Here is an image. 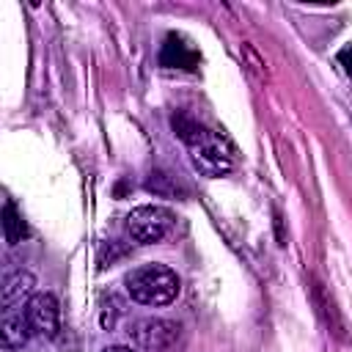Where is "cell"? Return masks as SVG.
<instances>
[{
  "instance_id": "8",
  "label": "cell",
  "mask_w": 352,
  "mask_h": 352,
  "mask_svg": "<svg viewBox=\"0 0 352 352\" xmlns=\"http://www.w3.org/2000/svg\"><path fill=\"white\" fill-rule=\"evenodd\" d=\"M160 63L168 66V69H195L198 66V52L176 33H170L162 44V52H160Z\"/></svg>"
},
{
  "instance_id": "11",
  "label": "cell",
  "mask_w": 352,
  "mask_h": 352,
  "mask_svg": "<svg viewBox=\"0 0 352 352\" xmlns=\"http://www.w3.org/2000/svg\"><path fill=\"white\" fill-rule=\"evenodd\" d=\"M146 187L151 192H160V195H173L176 192V184H173V179L168 173H151V179L146 182Z\"/></svg>"
},
{
  "instance_id": "1",
  "label": "cell",
  "mask_w": 352,
  "mask_h": 352,
  "mask_svg": "<svg viewBox=\"0 0 352 352\" xmlns=\"http://www.w3.org/2000/svg\"><path fill=\"white\" fill-rule=\"evenodd\" d=\"M170 126L173 132L179 135V140L187 143L190 148V160L192 165L209 176V179H217V176H226L231 168H234V146L214 129L204 126L201 121H195L192 116L187 113H173L170 118Z\"/></svg>"
},
{
  "instance_id": "9",
  "label": "cell",
  "mask_w": 352,
  "mask_h": 352,
  "mask_svg": "<svg viewBox=\"0 0 352 352\" xmlns=\"http://www.w3.org/2000/svg\"><path fill=\"white\" fill-rule=\"evenodd\" d=\"M3 234H6L8 245H19L28 236V223H25L22 212L14 206V201L3 204Z\"/></svg>"
},
{
  "instance_id": "13",
  "label": "cell",
  "mask_w": 352,
  "mask_h": 352,
  "mask_svg": "<svg viewBox=\"0 0 352 352\" xmlns=\"http://www.w3.org/2000/svg\"><path fill=\"white\" fill-rule=\"evenodd\" d=\"M102 352H135V349H129V346H121V344H113V346H104Z\"/></svg>"
},
{
  "instance_id": "12",
  "label": "cell",
  "mask_w": 352,
  "mask_h": 352,
  "mask_svg": "<svg viewBox=\"0 0 352 352\" xmlns=\"http://www.w3.org/2000/svg\"><path fill=\"white\" fill-rule=\"evenodd\" d=\"M338 63L344 66V72L352 77V44H346L341 52H338Z\"/></svg>"
},
{
  "instance_id": "10",
  "label": "cell",
  "mask_w": 352,
  "mask_h": 352,
  "mask_svg": "<svg viewBox=\"0 0 352 352\" xmlns=\"http://www.w3.org/2000/svg\"><path fill=\"white\" fill-rule=\"evenodd\" d=\"M316 305H319V311H322V316H324L330 333H333L336 338H344V324H341V319H338V311H336L333 300H330L319 286H316Z\"/></svg>"
},
{
  "instance_id": "6",
  "label": "cell",
  "mask_w": 352,
  "mask_h": 352,
  "mask_svg": "<svg viewBox=\"0 0 352 352\" xmlns=\"http://www.w3.org/2000/svg\"><path fill=\"white\" fill-rule=\"evenodd\" d=\"M30 322L25 308H0V341L6 349H19L30 338Z\"/></svg>"
},
{
  "instance_id": "5",
  "label": "cell",
  "mask_w": 352,
  "mask_h": 352,
  "mask_svg": "<svg viewBox=\"0 0 352 352\" xmlns=\"http://www.w3.org/2000/svg\"><path fill=\"white\" fill-rule=\"evenodd\" d=\"M28 322H30V330L36 336H44V338H55L58 330H60V305L55 300V294L50 292H36L28 305Z\"/></svg>"
},
{
  "instance_id": "3",
  "label": "cell",
  "mask_w": 352,
  "mask_h": 352,
  "mask_svg": "<svg viewBox=\"0 0 352 352\" xmlns=\"http://www.w3.org/2000/svg\"><path fill=\"white\" fill-rule=\"evenodd\" d=\"M173 226L176 214L165 206H138L124 220V231L135 245H154L165 239Z\"/></svg>"
},
{
  "instance_id": "4",
  "label": "cell",
  "mask_w": 352,
  "mask_h": 352,
  "mask_svg": "<svg viewBox=\"0 0 352 352\" xmlns=\"http://www.w3.org/2000/svg\"><path fill=\"white\" fill-rule=\"evenodd\" d=\"M129 336L143 352H168L179 341V324L170 319H138Z\"/></svg>"
},
{
  "instance_id": "7",
  "label": "cell",
  "mask_w": 352,
  "mask_h": 352,
  "mask_svg": "<svg viewBox=\"0 0 352 352\" xmlns=\"http://www.w3.org/2000/svg\"><path fill=\"white\" fill-rule=\"evenodd\" d=\"M33 286H36V278L25 270L8 275L3 283V294H0V308H25L28 300L36 294Z\"/></svg>"
},
{
  "instance_id": "2",
  "label": "cell",
  "mask_w": 352,
  "mask_h": 352,
  "mask_svg": "<svg viewBox=\"0 0 352 352\" xmlns=\"http://www.w3.org/2000/svg\"><path fill=\"white\" fill-rule=\"evenodd\" d=\"M124 289L132 302L162 308L179 297V275L165 264H140L126 272Z\"/></svg>"
}]
</instances>
